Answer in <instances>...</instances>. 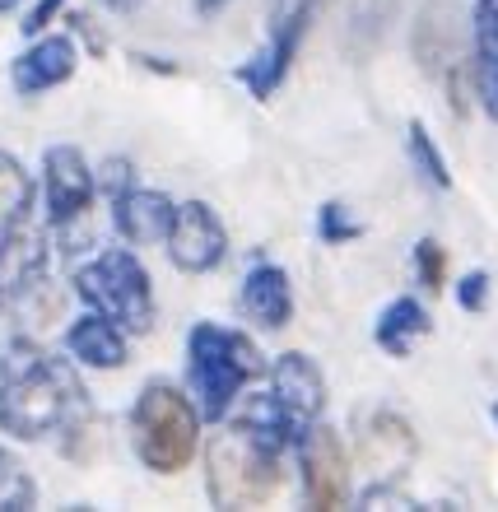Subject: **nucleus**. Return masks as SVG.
<instances>
[{"instance_id":"nucleus-18","label":"nucleus","mask_w":498,"mask_h":512,"mask_svg":"<svg viewBox=\"0 0 498 512\" xmlns=\"http://www.w3.org/2000/svg\"><path fill=\"white\" fill-rule=\"evenodd\" d=\"M28 210H33V177L10 149H0V238L28 224Z\"/></svg>"},{"instance_id":"nucleus-16","label":"nucleus","mask_w":498,"mask_h":512,"mask_svg":"<svg viewBox=\"0 0 498 512\" xmlns=\"http://www.w3.org/2000/svg\"><path fill=\"white\" fill-rule=\"evenodd\" d=\"M131 331H122V326L112 322V317H103V312H84V317H75L66 331V350L75 364L84 368H126V359H131Z\"/></svg>"},{"instance_id":"nucleus-23","label":"nucleus","mask_w":498,"mask_h":512,"mask_svg":"<svg viewBox=\"0 0 498 512\" xmlns=\"http://www.w3.org/2000/svg\"><path fill=\"white\" fill-rule=\"evenodd\" d=\"M131 187H135V163L126 159V154H108L103 168H98V191H103L108 201H117V196Z\"/></svg>"},{"instance_id":"nucleus-27","label":"nucleus","mask_w":498,"mask_h":512,"mask_svg":"<svg viewBox=\"0 0 498 512\" xmlns=\"http://www.w3.org/2000/svg\"><path fill=\"white\" fill-rule=\"evenodd\" d=\"M135 61H140V66H145V70H159V75H177V66H163L159 56H145V52H135Z\"/></svg>"},{"instance_id":"nucleus-2","label":"nucleus","mask_w":498,"mask_h":512,"mask_svg":"<svg viewBox=\"0 0 498 512\" xmlns=\"http://www.w3.org/2000/svg\"><path fill=\"white\" fill-rule=\"evenodd\" d=\"M131 452L154 475H177L201 452V405L168 378H149L131 401Z\"/></svg>"},{"instance_id":"nucleus-26","label":"nucleus","mask_w":498,"mask_h":512,"mask_svg":"<svg viewBox=\"0 0 498 512\" xmlns=\"http://www.w3.org/2000/svg\"><path fill=\"white\" fill-rule=\"evenodd\" d=\"M229 5H233V0H196V14H201V19H219Z\"/></svg>"},{"instance_id":"nucleus-25","label":"nucleus","mask_w":498,"mask_h":512,"mask_svg":"<svg viewBox=\"0 0 498 512\" xmlns=\"http://www.w3.org/2000/svg\"><path fill=\"white\" fill-rule=\"evenodd\" d=\"M61 10H66V0H33V10L24 14L19 33H24V38H38V33H47V24H56Z\"/></svg>"},{"instance_id":"nucleus-4","label":"nucleus","mask_w":498,"mask_h":512,"mask_svg":"<svg viewBox=\"0 0 498 512\" xmlns=\"http://www.w3.org/2000/svg\"><path fill=\"white\" fill-rule=\"evenodd\" d=\"M284 480V452L266 443L252 424L233 415L224 433L205 447V494L215 508H252L266 503Z\"/></svg>"},{"instance_id":"nucleus-7","label":"nucleus","mask_w":498,"mask_h":512,"mask_svg":"<svg viewBox=\"0 0 498 512\" xmlns=\"http://www.w3.org/2000/svg\"><path fill=\"white\" fill-rule=\"evenodd\" d=\"M317 10H322V0H294V5L270 10L266 42L247 56L243 66L233 70V80L243 84L256 103H266V98L280 94V84L289 80V70H294V61H298V47H303V38H308Z\"/></svg>"},{"instance_id":"nucleus-21","label":"nucleus","mask_w":498,"mask_h":512,"mask_svg":"<svg viewBox=\"0 0 498 512\" xmlns=\"http://www.w3.org/2000/svg\"><path fill=\"white\" fill-rule=\"evenodd\" d=\"M317 238L326 247H345V243H359L364 238V224L350 215V205L345 201H326L317 210Z\"/></svg>"},{"instance_id":"nucleus-17","label":"nucleus","mask_w":498,"mask_h":512,"mask_svg":"<svg viewBox=\"0 0 498 512\" xmlns=\"http://www.w3.org/2000/svg\"><path fill=\"white\" fill-rule=\"evenodd\" d=\"M429 308L419 303L415 294H396L387 303V308L377 312L373 322V345L382 354H391V359H410L415 354V345L424 336H429Z\"/></svg>"},{"instance_id":"nucleus-24","label":"nucleus","mask_w":498,"mask_h":512,"mask_svg":"<svg viewBox=\"0 0 498 512\" xmlns=\"http://www.w3.org/2000/svg\"><path fill=\"white\" fill-rule=\"evenodd\" d=\"M457 308L461 312H485L489 308V275L485 270H466L457 280Z\"/></svg>"},{"instance_id":"nucleus-29","label":"nucleus","mask_w":498,"mask_h":512,"mask_svg":"<svg viewBox=\"0 0 498 512\" xmlns=\"http://www.w3.org/2000/svg\"><path fill=\"white\" fill-rule=\"evenodd\" d=\"M24 0H0V14H10V10H19Z\"/></svg>"},{"instance_id":"nucleus-11","label":"nucleus","mask_w":498,"mask_h":512,"mask_svg":"<svg viewBox=\"0 0 498 512\" xmlns=\"http://www.w3.org/2000/svg\"><path fill=\"white\" fill-rule=\"evenodd\" d=\"M75 66H80V47L70 33H38L33 47H24L10 61V84L19 98H38L47 89H61L75 75Z\"/></svg>"},{"instance_id":"nucleus-9","label":"nucleus","mask_w":498,"mask_h":512,"mask_svg":"<svg viewBox=\"0 0 498 512\" xmlns=\"http://www.w3.org/2000/svg\"><path fill=\"white\" fill-rule=\"evenodd\" d=\"M173 270L182 275H210L219 270V261L229 256V229L210 201H182L177 205V219L168 229V243H163Z\"/></svg>"},{"instance_id":"nucleus-13","label":"nucleus","mask_w":498,"mask_h":512,"mask_svg":"<svg viewBox=\"0 0 498 512\" xmlns=\"http://www.w3.org/2000/svg\"><path fill=\"white\" fill-rule=\"evenodd\" d=\"M108 205H112V229L122 233V243H131V247L168 243V229H173V219H177V201L168 191L135 182L131 191H122Z\"/></svg>"},{"instance_id":"nucleus-20","label":"nucleus","mask_w":498,"mask_h":512,"mask_svg":"<svg viewBox=\"0 0 498 512\" xmlns=\"http://www.w3.org/2000/svg\"><path fill=\"white\" fill-rule=\"evenodd\" d=\"M38 508V480L24 471V461L10 447H0V512Z\"/></svg>"},{"instance_id":"nucleus-10","label":"nucleus","mask_w":498,"mask_h":512,"mask_svg":"<svg viewBox=\"0 0 498 512\" xmlns=\"http://www.w3.org/2000/svg\"><path fill=\"white\" fill-rule=\"evenodd\" d=\"M98 173L89 168L80 145H52L42 154V201H47V224L66 229L94 205Z\"/></svg>"},{"instance_id":"nucleus-15","label":"nucleus","mask_w":498,"mask_h":512,"mask_svg":"<svg viewBox=\"0 0 498 512\" xmlns=\"http://www.w3.org/2000/svg\"><path fill=\"white\" fill-rule=\"evenodd\" d=\"M471 80L480 112L498 122V0L471 5Z\"/></svg>"},{"instance_id":"nucleus-19","label":"nucleus","mask_w":498,"mask_h":512,"mask_svg":"<svg viewBox=\"0 0 498 512\" xmlns=\"http://www.w3.org/2000/svg\"><path fill=\"white\" fill-rule=\"evenodd\" d=\"M405 159H410V168L419 173V182H429L433 191L452 187V168H447L443 149L433 145L429 126L419 122V117H410V122H405Z\"/></svg>"},{"instance_id":"nucleus-8","label":"nucleus","mask_w":498,"mask_h":512,"mask_svg":"<svg viewBox=\"0 0 498 512\" xmlns=\"http://www.w3.org/2000/svg\"><path fill=\"white\" fill-rule=\"evenodd\" d=\"M298 485L308 508H345L350 503V452L331 424H312L308 438L294 447Z\"/></svg>"},{"instance_id":"nucleus-6","label":"nucleus","mask_w":498,"mask_h":512,"mask_svg":"<svg viewBox=\"0 0 498 512\" xmlns=\"http://www.w3.org/2000/svg\"><path fill=\"white\" fill-rule=\"evenodd\" d=\"M75 294L84 308L103 312L112 322L131 331V336H149L159 322V303H154V280H149L145 261L131 247H103L75 270Z\"/></svg>"},{"instance_id":"nucleus-30","label":"nucleus","mask_w":498,"mask_h":512,"mask_svg":"<svg viewBox=\"0 0 498 512\" xmlns=\"http://www.w3.org/2000/svg\"><path fill=\"white\" fill-rule=\"evenodd\" d=\"M280 5H294V0H270V10H280Z\"/></svg>"},{"instance_id":"nucleus-3","label":"nucleus","mask_w":498,"mask_h":512,"mask_svg":"<svg viewBox=\"0 0 498 512\" xmlns=\"http://www.w3.org/2000/svg\"><path fill=\"white\" fill-rule=\"evenodd\" d=\"M261 373H266V359L243 331L219 322H196L187 331V391L210 424L229 419L238 396Z\"/></svg>"},{"instance_id":"nucleus-12","label":"nucleus","mask_w":498,"mask_h":512,"mask_svg":"<svg viewBox=\"0 0 498 512\" xmlns=\"http://www.w3.org/2000/svg\"><path fill=\"white\" fill-rule=\"evenodd\" d=\"M47 233L33 224H19L10 238H0V317L10 308H19L47 275Z\"/></svg>"},{"instance_id":"nucleus-14","label":"nucleus","mask_w":498,"mask_h":512,"mask_svg":"<svg viewBox=\"0 0 498 512\" xmlns=\"http://www.w3.org/2000/svg\"><path fill=\"white\" fill-rule=\"evenodd\" d=\"M243 312L261 331H284L294 322V284H289L284 266L252 256V266L243 275Z\"/></svg>"},{"instance_id":"nucleus-22","label":"nucleus","mask_w":498,"mask_h":512,"mask_svg":"<svg viewBox=\"0 0 498 512\" xmlns=\"http://www.w3.org/2000/svg\"><path fill=\"white\" fill-rule=\"evenodd\" d=\"M410 261H415V280L429 289V294H443L447 284V247L438 243V238H419L415 252H410Z\"/></svg>"},{"instance_id":"nucleus-1","label":"nucleus","mask_w":498,"mask_h":512,"mask_svg":"<svg viewBox=\"0 0 498 512\" xmlns=\"http://www.w3.org/2000/svg\"><path fill=\"white\" fill-rule=\"evenodd\" d=\"M89 419V391L70 359H56L28 336L0 340V433L14 443H47L80 433Z\"/></svg>"},{"instance_id":"nucleus-5","label":"nucleus","mask_w":498,"mask_h":512,"mask_svg":"<svg viewBox=\"0 0 498 512\" xmlns=\"http://www.w3.org/2000/svg\"><path fill=\"white\" fill-rule=\"evenodd\" d=\"M326 410V378L322 368L312 364L308 354H280L275 364L266 368V396H256L252 405H247L243 424H252L266 443H275L280 452H294L303 438H308V429L322 419Z\"/></svg>"},{"instance_id":"nucleus-31","label":"nucleus","mask_w":498,"mask_h":512,"mask_svg":"<svg viewBox=\"0 0 498 512\" xmlns=\"http://www.w3.org/2000/svg\"><path fill=\"white\" fill-rule=\"evenodd\" d=\"M494 424H498V401H494Z\"/></svg>"},{"instance_id":"nucleus-28","label":"nucleus","mask_w":498,"mask_h":512,"mask_svg":"<svg viewBox=\"0 0 498 512\" xmlns=\"http://www.w3.org/2000/svg\"><path fill=\"white\" fill-rule=\"evenodd\" d=\"M103 5H108L112 14H135L140 5H145V0H103Z\"/></svg>"}]
</instances>
